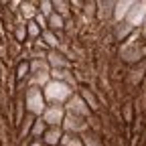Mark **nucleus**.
<instances>
[{"instance_id": "f257e3e1", "label": "nucleus", "mask_w": 146, "mask_h": 146, "mask_svg": "<svg viewBox=\"0 0 146 146\" xmlns=\"http://www.w3.org/2000/svg\"><path fill=\"white\" fill-rule=\"evenodd\" d=\"M73 94H75V91H73L71 85H67L63 81H55V79H51L43 87V96H45L47 106H65L71 100Z\"/></svg>"}, {"instance_id": "f03ea898", "label": "nucleus", "mask_w": 146, "mask_h": 146, "mask_svg": "<svg viewBox=\"0 0 146 146\" xmlns=\"http://www.w3.org/2000/svg\"><path fill=\"white\" fill-rule=\"evenodd\" d=\"M23 104H25V112L35 116V118H41V114L45 112L47 102L43 96V89L39 87H27L25 89V96H23Z\"/></svg>"}, {"instance_id": "7ed1b4c3", "label": "nucleus", "mask_w": 146, "mask_h": 146, "mask_svg": "<svg viewBox=\"0 0 146 146\" xmlns=\"http://www.w3.org/2000/svg\"><path fill=\"white\" fill-rule=\"evenodd\" d=\"M144 21H146V0H138V2H134L132 8L128 10V14H126V18H124V23L130 27V29L138 31V29L142 27Z\"/></svg>"}, {"instance_id": "20e7f679", "label": "nucleus", "mask_w": 146, "mask_h": 146, "mask_svg": "<svg viewBox=\"0 0 146 146\" xmlns=\"http://www.w3.org/2000/svg\"><path fill=\"white\" fill-rule=\"evenodd\" d=\"M61 128H63V132L67 134H85L89 130V122L83 120V118H77V116H71V114H65L63 122H61Z\"/></svg>"}, {"instance_id": "39448f33", "label": "nucleus", "mask_w": 146, "mask_h": 146, "mask_svg": "<svg viewBox=\"0 0 146 146\" xmlns=\"http://www.w3.org/2000/svg\"><path fill=\"white\" fill-rule=\"evenodd\" d=\"M63 108H65V114L77 116V118H83V120H89V118H91L89 108H87V106H85V102L79 98V94H73V96H71V100H69Z\"/></svg>"}, {"instance_id": "423d86ee", "label": "nucleus", "mask_w": 146, "mask_h": 146, "mask_svg": "<svg viewBox=\"0 0 146 146\" xmlns=\"http://www.w3.org/2000/svg\"><path fill=\"white\" fill-rule=\"evenodd\" d=\"M63 118H65V108L63 106H47L45 112L41 114V120L47 126H61Z\"/></svg>"}, {"instance_id": "0eeeda50", "label": "nucleus", "mask_w": 146, "mask_h": 146, "mask_svg": "<svg viewBox=\"0 0 146 146\" xmlns=\"http://www.w3.org/2000/svg\"><path fill=\"white\" fill-rule=\"evenodd\" d=\"M61 138H63V128L61 126H47L41 142H43V146H59Z\"/></svg>"}, {"instance_id": "6e6552de", "label": "nucleus", "mask_w": 146, "mask_h": 146, "mask_svg": "<svg viewBox=\"0 0 146 146\" xmlns=\"http://www.w3.org/2000/svg\"><path fill=\"white\" fill-rule=\"evenodd\" d=\"M47 63L51 69H69L71 63L69 59L65 57V55L57 49V51H47Z\"/></svg>"}, {"instance_id": "1a4fd4ad", "label": "nucleus", "mask_w": 146, "mask_h": 146, "mask_svg": "<svg viewBox=\"0 0 146 146\" xmlns=\"http://www.w3.org/2000/svg\"><path fill=\"white\" fill-rule=\"evenodd\" d=\"M36 4H39V0H23V2H21V8H18V16H21L25 23L35 21L36 12H39Z\"/></svg>"}, {"instance_id": "9d476101", "label": "nucleus", "mask_w": 146, "mask_h": 146, "mask_svg": "<svg viewBox=\"0 0 146 146\" xmlns=\"http://www.w3.org/2000/svg\"><path fill=\"white\" fill-rule=\"evenodd\" d=\"M134 4V0H118V2H114V12H112V18H114V23H122L128 10L132 8Z\"/></svg>"}, {"instance_id": "9b49d317", "label": "nucleus", "mask_w": 146, "mask_h": 146, "mask_svg": "<svg viewBox=\"0 0 146 146\" xmlns=\"http://www.w3.org/2000/svg\"><path fill=\"white\" fill-rule=\"evenodd\" d=\"M112 12H114V2L112 0H100V2H96V18L98 21H110L112 18Z\"/></svg>"}, {"instance_id": "f8f14e48", "label": "nucleus", "mask_w": 146, "mask_h": 146, "mask_svg": "<svg viewBox=\"0 0 146 146\" xmlns=\"http://www.w3.org/2000/svg\"><path fill=\"white\" fill-rule=\"evenodd\" d=\"M79 98L85 102V106L89 108V112H91V114L100 110V102H98L96 94H94V91H91L89 87H81V89H79Z\"/></svg>"}, {"instance_id": "ddd939ff", "label": "nucleus", "mask_w": 146, "mask_h": 146, "mask_svg": "<svg viewBox=\"0 0 146 146\" xmlns=\"http://www.w3.org/2000/svg\"><path fill=\"white\" fill-rule=\"evenodd\" d=\"M47 27H49V31H53L55 35H59V39H61V33L65 31V27H67V21L63 16H59L57 12H53L49 18H47Z\"/></svg>"}, {"instance_id": "4468645a", "label": "nucleus", "mask_w": 146, "mask_h": 146, "mask_svg": "<svg viewBox=\"0 0 146 146\" xmlns=\"http://www.w3.org/2000/svg\"><path fill=\"white\" fill-rule=\"evenodd\" d=\"M12 39H14V43H18V45H25V43H27V23H25L18 14H16V25H14V29H12Z\"/></svg>"}, {"instance_id": "2eb2a0df", "label": "nucleus", "mask_w": 146, "mask_h": 146, "mask_svg": "<svg viewBox=\"0 0 146 146\" xmlns=\"http://www.w3.org/2000/svg\"><path fill=\"white\" fill-rule=\"evenodd\" d=\"M31 75V69H29V61L25 59H18L16 61V67H14V79L16 83H25Z\"/></svg>"}, {"instance_id": "dca6fc26", "label": "nucleus", "mask_w": 146, "mask_h": 146, "mask_svg": "<svg viewBox=\"0 0 146 146\" xmlns=\"http://www.w3.org/2000/svg\"><path fill=\"white\" fill-rule=\"evenodd\" d=\"M41 41L47 45V49L49 51H57L59 49V45H61V39H59V35H55L53 31H43L41 33Z\"/></svg>"}, {"instance_id": "f3484780", "label": "nucleus", "mask_w": 146, "mask_h": 146, "mask_svg": "<svg viewBox=\"0 0 146 146\" xmlns=\"http://www.w3.org/2000/svg\"><path fill=\"white\" fill-rule=\"evenodd\" d=\"M132 33H134V29H130V27H128L124 21L114 25V36H116V41H122V43H124V41H126Z\"/></svg>"}, {"instance_id": "a211bd4d", "label": "nucleus", "mask_w": 146, "mask_h": 146, "mask_svg": "<svg viewBox=\"0 0 146 146\" xmlns=\"http://www.w3.org/2000/svg\"><path fill=\"white\" fill-rule=\"evenodd\" d=\"M45 130H47V124H45L41 118H35L29 138H31V140H41V138H43V134H45Z\"/></svg>"}, {"instance_id": "6ab92c4d", "label": "nucleus", "mask_w": 146, "mask_h": 146, "mask_svg": "<svg viewBox=\"0 0 146 146\" xmlns=\"http://www.w3.org/2000/svg\"><path fill=\"white\" fill-rule=\"evenodd\" d=\"M51 2H53V10L59 16H63L65 21L71 16V4L67 2V0H51Z\"/></svg>"}, {"instance_id": "aec40b11", "label": "nucleus", "mask_w": 146, "mask_h": 146, "mask_svg": "<svg viewBox=\"0 0 146 146\" xmlns=\"http://www.w3.org/2000/svg\"><path fill=\"white\" fill-rule=\"evenodd\" d=\"M33 122H35V116H31V114H27L25 116V120L21 122V130H18V138H23V140H27L29 138V134H31V128H33Z\"/></svg>"}, {"instance_id": "412c9836", "label": "nucleus", "mask_w": 146, "mask_h": 146, "mask_svg": "<svg viewBox=\"0 0 146 146\" xmlns=\"http://www.w3.org/2000/svg\"><path fill=\"white\" fill-rule=\"evenodd\" d=\"M59 146H83V140H81V136H77V134H67V132H63V138H61Z\"/></svg>"}, {"instance_id": "4be33fe9", "label": "nucleus", "mask_w": 146, "mask_h": 146, "mask_svg": "<svg viewBox=\"0 0 146 146\" xmlns=\"http://www.w3.org/2000/svg\"><path fill=\"white\" fill-rule=\"evenodd\" d=\"M81 140H83V146H104V142L91 132V130H87L85 134H81Z\"/></svg>"}, {"instance_id": "5701e85b", "label": "nucleus", "mask_w": 146, "mask_h": 146, "mask_svg": "<svg viewBox=\"0 0 146 146\" xmlns=\"http://www.w3.org/2000/svg\"><path fill=\"white\" fill-rule=\"evenodd\" d=\"M41 36V29L36 27L35 21H29L27 23V41H36Z\"/></svg>"}, {"instance_id": "b1692460", "label": "nucleus", "mask_w": 146, "mask_h": 146, "mask_svg": "<svg viewBox=\"0 0 146 146\" xmlns=\"http://www.w3.org/2000/svg\"><path fill=\"white\" fill-rule=\"evenodd\" d=\"M36 8H39V14H43L45 18H49V16L55 12V10H53V2H51V0H39Z\"/></svg>"}, {"instance_id": "393cba45", "label": "nucleus", "mask_w": 146, "mask_h": 146, "mask_svg": "<svg viewBox=\"0 0 146 146\" xmlns=\"http://www.w3.org/2000/svg\"><path fill=\"white\" fill-rule=\"evenodd\" d=\"M83 14L89 16V18H94L96 16V2H83Z\"/></svg>"}, {"instance_id": "a878e982", "label": "nucleus", "mask_w": 146, "mask_h": 146, "mask_svg": "<svg viewBox=\"0 0 146 146\" xmlns=\"http://www.w3.org/2000/svg\"><path fill=\"white\" fill-rule=\"evenodd\" d=\"M35 23H36V27L41 29V33L49 29V27H47V18H45L43 14H39V12H36V16H35Z\"/></svg>"}, {"instance_id": "bb28decb", "label": "nucleus", "mask_w": 146, "mask_h": 146, "mask_svg": "<svg viewBox=\"0 0 146 146\" xmlns=\"http://www.w3.org/2000/svg\"><path fill=\"white\" fill-rule=\"evenodd\" d=\"M138 33H140V36H142V39H144V43H146V21L142 23V27L138 29Z\"/></svg>"}, {"instance_id": "cd10ccee", "label": "nucleus", "mask_w": 146, "mask_h": 146, "mask_svg": "<svg viewBox=\"0 0 146 146\" xmlns=\"http://www.w3.org/2000/svg\"><path fill=\"white\" fill-rule=\"evenodd\" d=\"M126 120H128V122L132 120V110H130V104L126 106Z\"/></svg>"}, {"instance_id": "c85d7f7f", "label": "nucleus", "mask_w": 146, "mask_h": 146, "mask_svg": "<svg viewBox=\"0 0 146 146\" xmlns=\"http://www.w3.org/2000/svg\"><path fill=\"white\" fill-rule=\"evenodd\" d=\"M27 146H43V142H41V140H29Z\"/></svg>"}]
</instances>
